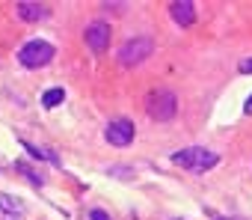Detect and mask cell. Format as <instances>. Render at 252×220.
Instances as JSON below:
<instances>
[{"label": "cell", "mask_w": 252, "mask_h": 220, "mask_svg": "<svg viewBox=\"0 0 252 220\" xmlns=\"http://www.w3.org/2000/svg\"><path fill=\"white\" fill-rule=\"evenodd\" d=\"M172 164H178V167H184L190 173H208V170H214L220 164V155L205 149V146H187V149L172 155Z\"/></svg>", "instance_id": "obj_1"}, {"label": "cell", "mask_w": 252, "mask_h": 220, "mask_svg": "<svg viewBox=\"0 0 252 220\" xmlns=\"http://www.w3.org/2000/svg\"><path fill=\"white\" fill-rule=\"evenodd\" d=\"M146 113L155 122H172L175 113H178V98H175V92H169V89H152L149 98H146Z\"/></svg>", "instance_id": "obj_2"}, {"label": "cell", "mask_w": 252, "mask_h": 220, "mask_svg": "<svg viewBox=\"0 0 252 220\" xmlns=\"http://www.w3.org/2000/svg\"><path fill=\"white\" fill-rule=\"evenodd\" d=\"M54 54H57V48H54L51 42H45V39H30V42L18 51V63H21L24 69H42V66H48V63L54 60Z\"/></svg>", "instance_id": "obj_3"}, {"label": "cell", "mask_w": 252, "mask_h": 220, "mask_svg": "<svg viewBox=\"0 0 252 220\" xmlns=\"http://www.w3.org/2000/svg\"><path fill=\"white\" fill-rule=\"evenodd\" d=\"M152 51H155V42H152L149 36H134V39H128V42L119 48V63H122L125 69H134V66H140L143 60H149Z\"/></svg>", "instance_id": "obj_4"}, {"label": "cell", "mask_w": 252, "mask_h": 220, "mask_svg": "<svg viewBox=\"0 0 252 220\" xmlns=\"http://www.w3.org/2000/svg\"><path fill=\"white\" fill-rule=\"evenodd\" d=\"M104 137H107V143H110V146H131V143H134V122H131L128 116L110 119V122H107Z\"/></svg>", "instance_id": "obj_5"}, {"label": "cell", "mask_w": 252, "mask_h": 220, "mask_svg": "<svg viewBox=\"0 0 252 220\" xmlns=\"http://www.w3.org/2000/svg\"><path fill=\"white\" fill-rule=\"evenodd\" d=\"M83 42H86V48H89L92 54L107 51V48H110V24H107V21H92V24H86Z\"/></svg>", "instance_id": "obj_6"}, {"label": "cell", "mask_w": 252, "mask_h": 220, "mask_svg": "<svg viewBox=\"0 0 252 220\" xmlns=\"http://www.w3.org/2000/svg\"><path fill=\"white\" fill-rule=\"evenodd\" d=\"M169 15L178 27H190L196 21V6L190 0H175V3H169Z\"/></svg>", "instance_id": "obj_7"}, {"label": "cell", "mask_w": 252, "mask_h": 220, "mask_svg": "<svg viewBox=\"0 0 252 220\" xmlns=\"http://www.w3.org/2000/svg\"><path fill=\"white\" fill-rule=\"evenodd\" d=\"M24 211H27L24 199H18L15 193H0V214L18 220V217H24Z\"/></svg>", "instance_id": "obj_8"}, {"label": "cell", "mask_w": 252, "mask_h": 220, "mask_svg": "<svg viewBox=\"0 0 252 220\" xmlns=\"http://www.w3.org/2000/svg\"><path fill=\"white\" fill-rule=\"evenodd\" d=\"M48 6L45 3H18V18L21 21H42V18H48Z\"/></svg>", "instance_id": "obj_9"}, {"label": "cell", "mask_w": 252, "mask_h": 220, "mask_svg": "<svg viewBox=\"0 0 252 220\" xmlns=\"http://www.w3.org/2000/svg\"><path fill=\"white\" fill-rule=\"evenodd\" d=\"M63 98H65V89H63V86L45 89V92H42V107H57V104H63Z\"/></svg>", "instance_id": "obj_10"}, {"label": "cell", "mask_w": 252, "mask_h": 220, "mask_svg": "<svg viewBox=\"0 0 252 220\" xmlns=\"http://www.w3.org/2000/svg\"><path fill=\"white\" fill-rule=\"evenodd\" d=\"M18 170H21V173H24V176H27V179L33 182V184H42V176H39V173H36V170L30 167V164H24V161H21V164H18Z\"/></svg>", "instance_id": "obj_11"}, {"label": "cell", "mask_w": 252, "mask_h": 220, "mask_svg": "<svg viewBox=\"0 0 252 220\" xmlns=\"http://www.w3.org/2000/svg\"><path fill=\"white\" fill-rule=\"evenodd\" d=\"M89 220H110V214L101 211V208H92V211H89Z\"/></svg>", "instance_id": "obj_12"}, {"label": "cell", "mask_w": 252, "mask_h": 220, "mask_svg": "<svg viewBox=\"0 0 252 220\" xmlns=\"http://www.w3.org/2000/svg\"><path fill=\"white\" fill-rule=\"evenodd\" d=\"M240 74H252V57H246V60H240Z\"/></svg>", "instance_id": "obj_13"}, {"label": "cell", "mask_w": 252, "mask_h": 220, "mask_svg": "<svg viewBox=\"0 0 252 220\" xmlns=\"http://www.w3.org/2000/svg\"><path fill=\"white\" fill-rule=\"evenodd\" d=\"M243 113H246V116H252V95H249V101L243 104Z\"/></svg>", "instance_id": "obj_14"}, {"label": "cell", "mask_w": 252, "mask_h": 220, "mask_svg": "<svg viewBox=\"0 0 252 220\" xmlns=\"http://www.w3.org/2000/svg\"><path fill=\"white\" fill-rule=\"evenodd\" d=\"M217 220H234V217H217Z\"/></svg>", "instance_id": "obj_15"}, {"label": "cell", "mask_w": 252, "mask_h": 220, "mask_svg": "<svg viewBox=\"0 0 252 220\" xmlns=\"http://www.w3.org/2000/svg\"><path fill=\"white\" fill-rule=\"evenodd\" d=\"M175 220H184V217H175Z\"/></svg>", "instance_id": "obj_16"}]
</instances>
